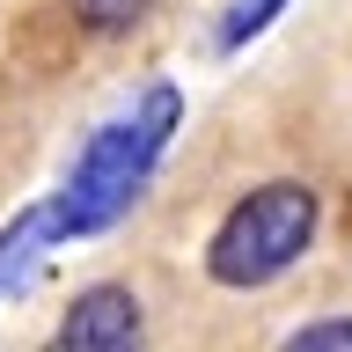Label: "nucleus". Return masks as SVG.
Returning a JSON list of instances; mask_svg holds the SVG:
<instances>
[{"label":"nucleus","instance_id":"7ed1b4c3","mask_svg":"<svg viewBox=\"0 0 352 352\" xmlns=\"http://www.w3.org/2000/svg\"><path fill=\"white\" fill-rule=\"evenodd\" d=\"M140 338H147L140 301H132V286H118V279L81 286V294L66 301V316H59V345H103V352H118V345H140Z\"/></svg>","mask_w":352,"mask_h":352},{"label":"nucleus","instance_id":"f03ea898","mask_svg":"<svg viewBox=\"0 0 352 352\" xmlns=\"http://www.w3.org/2000/svg\"><path fill=\"white\" fill-rule=\"evenodd\" d=\"M316 228H323V198L301 176H272L257 191H242L206 235V279L220 294H257L316 250Z\"/></svg>","mask_w":352,"mask_h":352},{"label":"nucleus","instance_id":"f257e3e1","mask_svg":"<svg viewBox=\"0 0 352 352\" xmlns=\"http://www.w3.org/2000/svg\"><path fill=\"white\" fill-rule=\"evenodd\" d=\"M176 125H184V88L176 81H140L132 103L118 110V118H103V125L74 147L59 191H52L66 242H96V235H110L118 220L140 213V198H147L154 169H162Z\"/></svg>","mask_w":352,"mask_h":352},{"label":"nucleus","instance_id":"423d86ee","mask_svg":"<svg viewBox=\"0 0 352 352\" xmlns=\"http://www.w3.org/2000/svg\"><path fill=\"white\" fill-rule=\"evenodd\" d=\"M66 8H74V22L88 37H125V30H140L154 15V0H66Z\"/></svg>","mask_w":352,"mask_h":352},{"label":"nucleus","instance_id":"0eeeda50","mask_svg":"<svg viewBox=\"0 0 352 352\" xmlns=\"http://www.w3.org/2000/svg\"><path fill=\"white\" fill-rule=\"evenodd\" d=\"M286 345H352V316H323V323H301L294 330V338H286Z\"/></svg>","mask_w":352,"mask_h":352},{"label":"nucleus","instance_id":"39448f33","mask_svg":"<svg viewBox=\"0 0 352 352\" xmlns=\"http://www.w3.org/2000/svg\"><path fill=\"white\" fill-rule=\"evenodd\" d=\"M279 15H286V0H228V8H220V22H213V37H206V44H213V59L250 52V44H257Z\"/></svg>","mask_w":352,"mask_h":352},{"label":"nucleus","instance_id":"20e7f679","mask_svg":"<svg viewBox=\"0 0 352 352\" xmlns=\"http://www.w3.org/2000/svg\"><path fill=\"white\" fill-rule=\"evenodd\" d=\"M66 242V228H59V206L52 198H30L8 228H0V301H22L30 294V279L44 272V257Z\"/></svg>","mask_w":352,"mask_h":352}]
</instances>
